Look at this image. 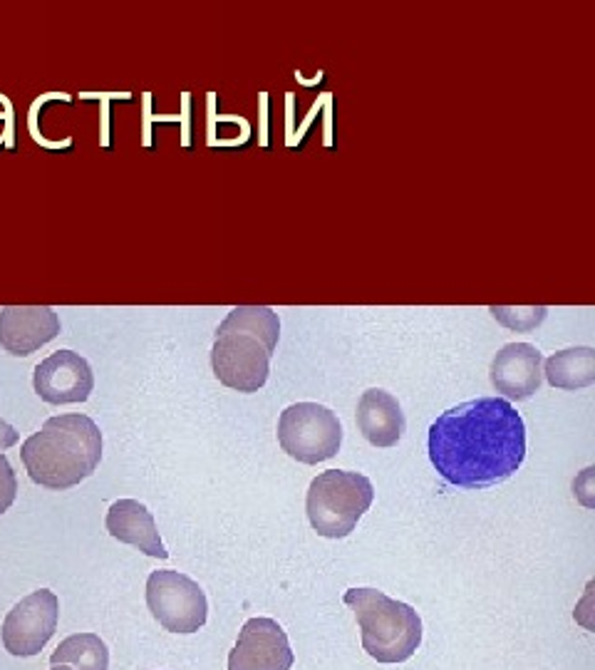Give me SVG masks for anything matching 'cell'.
I'll use <instances>...</instances> for the list:
<instances>
[{
  "mask_svg": "<svg viewBox=\"0 0 595 670\" xmlns=\"http://www.w3.org/2000/svg\"><path fill=\"white\" fill-rule=\"evenodd\" d=\"M107 531L122 544H130L152 558H169L166 546L161 544L154 516L136 499H117L107 511Z\"/></svg>",
  "mask_w": 595,
  "mask_h": 670,
  "instance_id": "13",
  "label": "cell"
},
{
  "mask_svg": "<svg viewBox=\"0 0 595 670\" xmlns=\"http://www.w3.org/2000/svg\"><path fill=\"white\" fill-rule=\"evenodd\" d=\"M345 603L357 618L362 648L378 663H405L422 643V618L412 606L378 588H350Z\"/></svg>",
  "mask_w": 595,
  "mask_h": 670,
  "instance_id": "3",
  "label": "cell"
},
{
  "mask_svg": "<svg viewBox=\"0 0 595 670\" xmlns=\"http://www.w3.org/2000/svg\"><path fill=\"white\" fill-rule=\"evenodd\" d=\"M147 606L171 633H196L208 618L206 593L194 579L179 571H152L147 579Z\"/></svg>",
  "mask_w": 595,
  "mask_h": 670,
  "instance_id": "6",
  "label": "cell"
},
{
  "mask_svg": "<svg viewBox=\"0 0 595 670\" xmlns=\"http://www.w3.org/2000/svg\"><path fill=\"white\" fill-rule=\"evenodd\" d=\"M28 477L55 492L77 486L95 475L102 459V432L87 415H57L20 447Z\"/></svg>",
  "mask_w": 595,
  "mask_h": 670,
  "instance_id": "2",
  "label": "cell"
},
{
  "mask_svg": "<svg viewBox=\"0 0 595 670\" xmlns=\"http://www.w3.org/2000/svg\"><path fill=\"white\" fill-rule=\"evenodd\" d=\"M60 601L50 588H40L25 596L3 621L0 638L3 646L15 658H33L57 631Z\"/></svg>",
  "mask_w": 595,
  "mask_h": 670,
  "instance_id": "7",
  "label": "cell"
},
{
  "mask_svg": "<svg viewBox=\"0 0 595 670\" xmlns=\"http://www.w3.org/2000/svg\"><path fill=\"white\" fill-rule=\"evenodd\" d=\"M357 427L372 447H395L407 430L405 412L395 395L372 387L362 392L357 403Z\"/></svg>",
  "mask_w": 595,
  "mask_h": 670,
  "instance_id": "14",
  "label": "cell"
},
{
  "mask_svg": "<svg viewBox=\"0 0 595 670\" xmlns=\"http://www.w3.org/2000/svg\"><path fill=\"white\" fill-rule=\"evenodd\" d=\"M278 442L298 462L318 464L340 452L342 425L325 405L295 403L278 417Z\"/></svg>",
  "mask_w": 595,
  "mask_h": 670,
  "instance_id": "5",
  "label": "cell"
},
{
  "mask_svg": "<svg viewBox=\"0 0 595 670\" xmlns=\"http://www.w3.org/2000/svg\"><path fill=\"white\" fill-rule=\"evenodd\" d=\"M295 655L288 635L273 618H248L229 655V670H290Z\"/></svg>",
  "mask_w": 595,
  "mask_h": 670,
  "instance_id": "9",
  "label": "cell"
},
{
  "mask_svg": "<svg viewBox=\"0 0 595 670\" xmlns=\"http://www.w3.org/2000/svg\"><path fill=\"white\" fill-rule=\"evenodd\" d=\"M211 368L221 385L238 392H258L271 373V353L260 340L243 333L216 335Z\"/></svg>",
  "mask_w": 595,
  "mask_h": 670,
  "instance_id": "8",
  "label": "cell"
},
{
  "mask_svg": "<svg viewBox=\"0 0 595 670\" xmlns=\"http://www.w3.org/2000/svg\"><path fill=\"white\" fill-rule=\"evenodd\" d=\"M491 315L501 326L511 330H533L543 323L548 308L546 306H526V308H508V306H491Z\"/></svg>",
  "mask_w": 595,
  "mask_h": 670,
  "instance_id": "18",
  "label": "cell"
},
{
  "mask_svg": "<svg viewBox=\"0 0 595 670\" xmlns=\"http://www.w3.org/2000/svg\"><path fill=\"white\" fill-rule=\"evenodd\" d=\"M50 670H72V668H70V665H53Z\"/></svg>",
  "mask_w": 595,
  "mask_h": 670,
  "instance_id": "21",
  "label": "cell"
},
{
  "mask_svg": "<svg viewBox=\"0 0 595 670\" xmlns=\"http://www.w3.org/2000/svg\"><path fill=\"white\" fill-rule=\"evenodd\" d=\"M224 333L254 335L265 345L268 353H273L278 345V335H281V321H278L276 310L268 306H236L216 328V335H224Z\"/></svg>",
  "mask_w": 595,
  "mask_h": 670,
  "instance_id": "16",
  "label": "cell"
},
{
  "mask_svg": "<svg viewBox=\"0 0 595 670\" xmlns=\"http://www.w3.org/2000/svg\"><path fill=\"white\" fill-rule=\"evenodd\" d=\"M37 398L50 405L85 403L95 390V375L89 362L75 350H57L40 362L33 373Z\"/></svg>",
  "mask_w": 595,
  "mask_h": 670,
  "instance_id": "10",
  "label": "cell"
},
{
  "mask_svg": "<svg viewBox=\"0 0 595 670\" xmlns=\"http://www.w3.org/2000/svg\"><path fill=\"white\" fill-rule=\"evenodd\" d=\"M50 665H72L75 670H107L109 651L97 633H75L60 643L50 655Z\"/></svg>",
  "mask_w": 595,
  "mask_h": 670,
  "instance_id": "17",
  "label": "cell"
},
{
  "mask_svg": "<svg viewBox=\"0 0 595 670\" xmlns=\"http://www.w3.org/2000/svg\"><path fill=\"white\" fill-rule=\"evenodd\" d=\"M18 442V432L8 425V422H3L0 420V452L3 450H8V447H12Z\"/></svg>",
  "mask_w": 595,
  "mask_h": 670,
  "instance_id": "20",
  "label": "cell"
},
{
  "mask_svg": "<svg viewBox=\"0 0 595 670\" xmlns=\"http://www.w3.org/2000/svg\"><path fill=\"white\" fill-rule=\"evenodd\" d=\"M491 385L504 400H529L541 387L543 355L531 343H508L491 360Z\"/></svg>",
  "mask_w": 595,
  "mask_h": 670,
  "instance_id": "12",
  "label": "cell"
},
{
  "mask_svg": "<svg viewBox=\"0 0 595 670\" xmlns=\"http://www.w3.org/2000/svg\"><path fill=\"white\" fill-rule=\"evenodd\" d=\"M429 459L444 482L486 489L526 459V425L508 400L477 398L447 409L429 427Z\"/></svg>",
  "mask_w": 595,
  "mask_h": 670,
  "instance_id": "1",
  "label": "cell"
},
{
  "mask_svg": "<svg viewBox=\"0 0 595 670\" xmlns=\"http://www.w3.org/2000/svg\"><path fill=\"white\" fill-rule=\"evenodd\" d=\"M18 497V479L12 472L8 457L0 452V514H6L10 509V504Z\"/></svg>",
  "mask_w": 595,
  "mask_h": 670,
  "instance_id": "19",
  "label": "cell"
},
{
  "mask_svg": "<svg viewBox=\"0 0 595 670\" xmlns=\"http://www.w3.org/2000/svg\"><path fill=\"white\" fill-rule=\"evenodd\" d=\"M375 489L359 472L328 469L310 482L305 499L308 522L325 539H345L370 509Z\"/></svg>",
  "mask_w": 595,
  "mask_h": 670,
  "instance_id": "4",
  "label": "cell"
},
{
  "mask_svg": "<svg viewBox=\"0 0 595 670\" xmlns=\"http://www.w3.org/2000/svg\"><path fill=\"white\" fill-rule=\"evenodd\" d=\"M548 385L558 390H583L595 382V350L588 345L558 350L543 360Z\"/></svg>",
  "mask_w": 595,
  "mask_h": 670,
  "instance_id": "15",
  "label": "cell"
},
{
  "mask_svg": "<svg viewBox=\"0 0 595 670\" xmlns=\"http://www.w3.org/2000/svg\"><path fill=\"white\" fill-rule=\"evenodd\" d=\"M60 335V315L50 306H8L0 310V345L10 355H33Z\"/></svg>",
  "mask_w": 595,
  "mask_h": 670,
  "instance_id": "11",
  "label": "cell"
}]
</instances>
